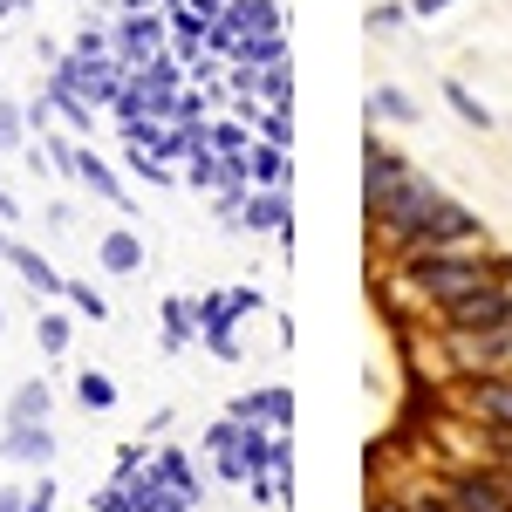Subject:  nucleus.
Instances as JSON below:
<instances>
[{"mask_svg": "<svg viewBox=\"0 0 512 512\" xmlns=\"http://www.w3.org/2000/svg\"><path fill=\"white\" fill-rule=\"evenodd\" d=\"M485 280H512V260L506 253H492V246H424V253H403L390 260V274H383V301H417L424 315H437L444 301H458V294H472Z\"/></svg>", "mask_w": 512, "mask_h": 512, "instance_id": "nucleus-1", "label": "nucleus"}, {"mask_svg": "<svg viewBox=\"0 0 512 512\" xmlns=\"http://www.w3.org/2000/svg\"><path fill=\"white\" fill-rule=\"evenodd\" d=\"M437 198H444V185H437V178H424V171H410L390 198L362 205V219H369V239H376L383 267H390V260H403V253L417 246V226H424V212H431Z\"/></svg>", "mask_w": 512, "mask_h": 512, "instance_id": "nucleus-2", "label": "nucleus"}, {"mask_svg": "<svg viewBox=\"0 0 512 512\" xmlns=\"http://www.w3.org/2000/svg\"><path fill=\"white\" fill-rule=\"evenodd\" d=\"M198 342L219 355V362H239L246 355V342H239V321L260 315L267 301H260V287H219V294H198Z\"/></svg>", "mask_w": 512, "mask_h": 512, "instance_id": "nucleus-3", "label": "nucleus"}, {"mask_svg": "<svg viewBox=\"0 0 512 512\" xmlns=\"http://www.w3.org/2000/svg\"><path fill=\"white\" fill-rule=\"evenodd\" d=\"M506 321H512V280H485V287L437 308L431 335H478V328H506Z\"/></svg>", "mask_w": 512, "mask_h": 512, "instance_id": "nucleus-4", "label": "nucleus"}, {"mask_svg": "<svg viewBox=\"0 0 512 512\" xmlns=\"http://www.w3.org/2000/svg\"><path fill=\"white\" fill-rule=\"evenodd\" d=\"M458 410L485 437H512V369H499V376H458Z\"/></svg>", "mask_w": 512, "mask_h": 512, "instance_id": "nucleus-5", "label": "nucleus"}, {"mask_svg": "<svg viewBox=\"0 0 512 512\" xmlns=\"http://www.w3.org/2000/svg\"><path fill=\"white\" fill-rule=\"evenodd\" d=\"M110 48H117L130 69L158 62L164 48H171V21H164V7H144V14H117V21H110Z\"/></svg>", "mask_w": 512, "mask_h": 512, "instance_id": "nucleus-6", "label": "nucleus"}, {"mask_svg": "<svg viewBox=\"0 0 512 512\" xmlns=\"http://www.w3.org/2000/svg\"><path fill=\"white\" fill-rule=\"evenodd\" d=\"M424 246H485V219H478L472 205H458V198L444 192L424 212V226H417V246L410 253H424Z\"/></svg>", "mask_w": 512, "mask_h": 512, "instance_id": "nucleus-7", "label": "nucleus"}, {"mask_svg": "<svg viewBox=\"0 0 512 512\" xmlns=\"http://www.w3.org/2000/svg\"><path fill=\"white\" fill-rule=\"evenodd\" d=\"M239 233L294 239V198H287V185H253L246 205H239Z\"/></svg>", "mask_w": 512, "mask_h": 512, "instance_id": "nucleus-8", "label": "nucleus"}, {"mask_svg": "<svg viewBox=\"0 0 512 512\" xmlns=\"http://www.w3.org/2000/svg\"><path fill=\"white\" fill-rule=\"evenodd\" d=\"M410 171H417V164L403 158V151H390V144H383L376 130L362 137V205H376V198H390L396 185L410 178Z\"/></svg>", "mask_w": 512, "mask_h": 512, "instance_id": "nucleus-9", "label": "nucleus"}, {"mask_svg": "<svg viewBox=\"0 0 512 512\" xmlns=\"http://www.w3.org/2000/svg\"><path fill=\"white\" fill-rule=\"evenodd\" d=\"M233 417H239V424H267V431H287V424H294V390H287V383L246 390V396H233Z\"/></svg>", "mask_w": 512, "mask_h": 512, "instance_id": "nucleus-10", "label": "nucleus"}, {"mask_svg": "<svg viewBox=\"0 0 512 512\" xmlns=\"http://www.w3.org/2000/svg\"><path fill=\"white\" fill-rule=\"evenodd\" d=\"M0 458H7V465H28V472H48V465H55V431H48V424H7Z\"/></svg>", "mask_w": 512, "mask_h": 512, "instance_id": "nucleus-11", "label": "nucleus"}, {"mask_svg": "<svg viewBox=\"0 0 512 512\" xmlns=\"http://www.w3.org/2000/svg\"><path fill=\"white\" fill-rule=\"evenodd\" d=\"M7 267L28 280V294H35V301H62V287H69V274H55V267H48V253L28 246V239H14V246H7Z\"/></svg>", "mask_w": 512, "mask_h": 512, "instance_id": "nucleus-12", "label": "nucleus"}, {"mask_svg": "<svg viewBox=\"0 0 512 512\" xmlns=\"http://www.w3.org/2000/svg\"><path fill=\"white\" fill-rule=\"evenodd\" d=\"M76 185H89V192L103 198V205H117V212H130V192H123V178H117V164L110 158H96V151H76V171H69Z\"/></svg>", "mask_w": 512, "mask_h": 512, "instance_id": "nucleus-13", "label": "nucleus"}, {"mask_svg": "<svg viewBox=\"0 0 512 512\" xmlns=\"http://www.w3.org/2000/svg\"><path fill=\"white\" fill-rule=\"evenodd\" d=\"M219 21H226L233 35H267V28H287V7H280V0H226Z\"/></svg>", "mask_w": 512, "mask_h": 512, "instance_id": "nucleus-14", "label": "nucleus"}, {"mask_svg": "<svg viewBox=\"0 0 512 512\" xmlns=\"http://www.w3.org/2000/svg\"><path fill=\"white\" fill-rule=\"evenodd\" d=\"M144 260H151V253H144V239L130 233V226H117V233L96 239V267H103V274H137Z\"/></svg>", "mask_w": 512, "mask_h": 512, "instance_id": "nucleus-15", "label": "nucleus"}, {"mask_svg": "<svg viewBox=\"0 0 512 512\" xmlns=\"http://www.w3.org/2000/svg\"><path fill=\"white\" fill-rule=\"evenodd\" d=\"M48 417H55V390L41 376H28L21 390L7 396V424H48Z\"/></svg>", "mask_w": 512, "mask_h": 512, "instance_id": "nucleus-16", "label": "nucleus"}, {"mask_svg": "<svg viewBox=\"0 0 512 512\" xmlns=\"http://www.w3.org/2000/svg\"><path fill=\"white\" fill-rule=\"evenodd\" d=\"M369 123H424V110H417V96H410V89L376 82V89H369Z\"/></svg>", "mask_w": 512, "mask_h": 512, "instance_id": "nucleus-17", "label": "nucleus"}, {"mask_svg": "<svg viewBox=\"0 0 512 512\" xmlns=\"http://www.w3.org/2000/svg\"><path fill=\"white\" fill-rule=\"evenodd\" d=\"M41 96H48V110L69 123V130H96V110H89V103H82L62 76H41Z\"/></svg>", "mask_w": 512, "mask_h": 512, "instance_id": "nucleus-18", "label": "nucleus"}, {"mask_svg": "<svg viewBox=\"0 0 512 512\" xmlns=\"http://www.w3.org/2000/svg\"><path fill=\"white\" fill-rule=\"evenodd\" d=\"M246 178H253V185H287V178H294V158H287L280 144H267V137H253V151H246Z\"/></svg>", "mask_w": 512, "mask_h": 512, "instance_id": "nucleus-19", "label": "nucleus"}, {"mask_svg": "<svg viewBox=\"0 0 512 512\" xmlns=\"http://www.w3.org/2000/svg\"><path fill=\"white\" fill-rule=\"evenodd\" d=\"M205 144H212L219 158H246V151H253V123L246 117H205Z\"/></svg>", "mask_w": 512, "mask_h": 512, "instance_id": "nucleus-20", "label": "nucleus"}, {"mask_svg": "<svg viewBox=\"0 0 512 512\" xmlns=\"http://www.w3.org/2000/svg\"><path fill=\"white\" fill-rule=\"evenodd\" d=\"M151 472L178 492V506H185V512L198 506V478H192V465H185V451H151Z\"/></svg>", "mask_w": 512, "mask_h": 512, "instance_id": "nucleus-21", "label": "nucleus"}, {"mask_svg": "<svg viewBox=\"0 0 512 512\" xmlns=\"http://www.w3.org/2000/svg\"><path fill=\"white\" fill-rule=\"evenodd\" d=\"M192 342H198V308L185 294H171V301H164V349L178 355V349H192Z\"/></svg>", "mask_w": 512, "mask_h": 512, "instance_id": "nucleus-22", "label": "nucleus"}, {"mask_svg": "<svg viewBox=\"0 0 512 512\" xmlns=\"http://www.w3.org/2000/svg\"><path fill=\"white\" fill-rule=\"evenodd\" d=\"M76 403L89 410V417H103V410H117V383H110L103 369H82L76 376Z\"/></svg>", "mask_w": 512, "mask_h": 512, "instance_id": "nucleus-23", "label": "nucleus"}, {"mask_svg": "<svg viewBox=\"0 0 512 512\" xmlns=\"http://www.w3.org/2000/svg\"><path fill=\"white\" fill-rule=\"evenodd\" d=\"M260 103H267V110H294V62H274V69L260 76Z\"/></svg>", "mask_w": 512, "mask_h": 512, "instance_id": "nucleus-24", "label": "nucleus"}, {"mask_svg": "<svg viewBox=\"0 0 512 512\" xmlns=\"http://www.w3.org/2000/svg\"><path fill=\"white\" fill-rule=\"evenodd\" d=\"M62 301H69V315H82V321H110V301H103L89 280H69V287H62Z\"/></svg>", "mask_w": 512, "mask_h": 512, "instance_id": "nucleus-25", "label": "nucleus"}, {"mask_svg": "<svg viewBox=\"0 0 512 512\" xmlns=\"http://www.w3.org/2000/svg\"><path fill=\"white\" fill-rule=\"evenodd\" d=\"M444 103L458 110V123H472V130H492V110L478 103V96L465 89V82H444Z\"/></svg>", "mask_w": 512, "mask_h": 512, "instance_id": "nucleus-26", "label": "nucleus"}, {"mask_svg": "<svg viewBox=\"0 0 512 512\" xmlns=\"http://www.w3.org/2000/svg\"><path fill=\"white\" fill-rule=\"evenodd\" d=\"M28 144V103L0 96V151H21Z\"/></svg>", "mask_w": 512, "mask_h": 512, "instance_id": "nucleus-27", "label": "nucleus"}, {"mask_svg": "<svg viewBox=\"0 0 512 512\" xmlns=\"http://www.w3.org/2000/svg\"><path fill=\"white\" fill-rule=\"evenodd\" d=\"M253 137H267V144H280V151H294V110H260V117H253Z\"/></svg>", "mask_w": 512, "mask_h": 512, "instance_id": "nucleus-28", "label": "nucleus"}, {"mask_svg": "<svg viewBox=\"0 0 512 512\" xmlns=\"http://www.w3.org/2000/svg\"><path fill=\"white\" fill-rule=\"evenodd\" d=\"M35 342H41V355H62V349H69V315L48 308V315L35 321Z\"/></svg>", "mask_w": 512, "mask_h": 512, "instance_id": "nucleus-29", "label": "nucleus"}, {"mask_svg": "<svg viewBox=\"0 0 512 512\" xmlns=\"http://www.w3.org/2000/svg\"><path fill=\"white\" fill-rule=\"evenodd\" d=\"M69 55H82V62H96V55H117V48H110V28L82 21V28H76V41H69Z\"/></svg>", "mask_w": 512, "mask_h": 512, "instance_id": "nucleus-30", "label": "nucleus"}, {"mask_svg": "<svg viewBox=\"0 0 512 512\" xmlns=\"http://www.w3.org/2000/svg\"><path fill=\"white\" fill-rule=\"evenodd\" d=\"M410 21V0H383V7H369V35H396Z\"/></svg>", "mask_w": 512, "mask_h": 512, "instance_id": "nucleus-31", "label": "nucleus"}, {"mask_svg": "<svg viewBox=\"0 0 512 512\" xmlns=\"http://www.w3.org/2000/svg\"><path fill=\"white\" fill-rule=\"evenodd\" d=\"M89 512H137V506H130V485H123V478H110V485L89 499Z\"/></svg>", "mask_w": 512, "mask_h": 512, "instance_id": "nucleus-32", "label": "nucleus"}, {"mask_svg": "<svg viewBox=\"0 0 512 512\" xmlns=\"http://www.w3.org/2000/svg\"><path fill=\"white\" fill-rule=\"evenodd\" d=\"M144 465H151V451H144V444H117V478L144 472Z\"/></svg>", "mask_w": 512, "mask_h": 512, "instance_id": "nucleus-33", "label": "nucleus"}, {"mask_svg": "<svg viewBox=\"0 0 512 512\" xmlns=\"http://www.w3.org/2000/svg\"><path fill=\"white\" fill-rule=\"evenodd\" d=\"M28 512H55V478H48V472L28 485Z\"/></svg>", "mask_w": 512, "mask_h": 512, "instance_id": "nucleus-34", "label": "nucleus"}, {"mask_svg": "<svg viewBox=\"0 0 512 512\" xmlns=\"http://www.w3.org/2000/svg\"><path fill=\"white\" fill-rule=\"evenodd\" d=\"M444 7H458V0H410V21H437Z\"/></svg>", "mask_w": 512, "mask_h": 512, "instance_id": "nucleus-35", "label": "nucleus"}, {"mask_svg": "<svg viewBox=\"0 0 512 512\" xmlns=\"http://www.w3.org/2000/svg\"><path fill=\"white\" fill-rule=\"evenodd\" d=\"M0 512H28V485H0Z\"/></svg>", "mask_w": 512, "mask_h": 512, "instance_id": "nucleus-36", "label": "nucleus"}, {"mask_svg": "<svg viewBox=\"0 0 512 512\" xmlns=\"http://www.w3.org/2000/svg\"><path fill=\"white\" fill-rule=\"evenodd\" d=\"M376 512H417V506H410L403 492H383V499H376Z\"/></svg>", "mask_w": 512, "mask_h": 512, "instance_id": "nucleus-37", "label": "nucleus"}, {"mask_svg": "<svg viewBox=\"0 0 512 512\" xmlns=\"http://www.w3.org/2000/svg\"><path fill=\"white\" fill-rule=\"evenodd\" d=\"M14 219H21V205H14V192H7V185H0V226H14Z\"/></svg>", "mask_w": 512, "mask_h": 512, "instance_id": "nucleus-38", "label": "nucleus"}, {"mask_svg": "<svg viewBox=\"0 0 512 512\" xmlns=\"http://www.w3.org/2000/svg\"><path fill=\"white\" fill-rule=\"evenodd\" d=\"M117 14H144V7H164V0H110Z\"/></svg>", "mask_w": 512, "mask_h": 512, "instance_id": "nucleus-39", "label": "nucleus"}, {"mask_svg": "<svg viewBox=\"0 0 512 512\" xmlns=\"http://www.w3.org/2000/svg\"><path fill=\"white\" fill-rule=\"evenodd\" d=\"M7 246H14V233H7V226H0V260H7Z\"/></svg>", "mask_w": 512, "mask_h": 512, "instance_id": "nucleus-40", "label": "nucleus"}, {"mask_svg": "<svg viewBox=\"0 0 512 512\" xmlns=\"http://www.w3.org/2000/svg\"><path fill=\"white\" fill-rule=\"evenodd\" d=\"M28 7H35V0H14V14H28Z\"/></svg>", "mask_w": 512, "mask_h": 512, "instance_id": "nucleus-41", "label": "nucleus"}, {"mask_svg": "<svg viewBox=\"0 0 512 512\" xmlns=\"http://www.w3.org/2000/svg\"><path fill=\"white\" fill-rule=\"evenodd\" d=\"M7 14H14V0H0V21H7Z\"/></svg>", "mask_w": 512, "mask_h": 512, "instance_id": "nucleus-42", "label": "nucleus"}, {"mask_svg": "<svg viewBox=\"0 0 512 512\" xmlns=\"http://www.w3.org/2000/svg\"><path fill=\"white\" fill-rule=\"evenodd\" d=\"M0 328H7V308H0Z\"/></svg>", "mask_w": 512, "mask_h": 512, "instance_id": "nucleus-43", "label": "nucleus"}]
</instances>
